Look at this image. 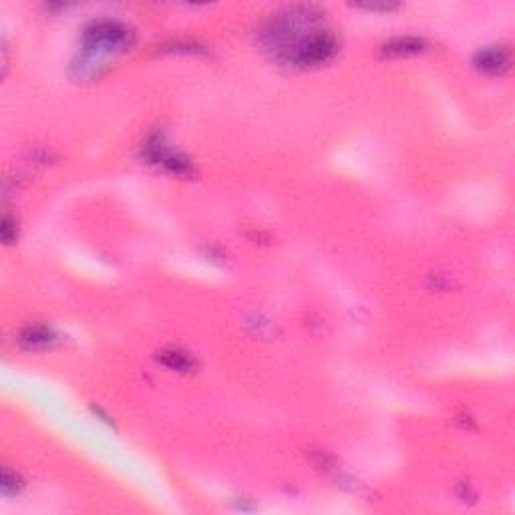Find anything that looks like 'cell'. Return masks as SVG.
<instances>
[{"label":"cell","instance_id":"obj_1","mask_svg":"<svg viewBox=\"0 0 515 515\" xmlns=\"http://www.w3.org/2000/svg\"><path fill=\"white\" fill-rule=\"evenodd\" d=\"M129 41H131V31L117 20L93 22L85 31V45L89 51H97V53L119 51L129 45Z\"/></svg>","mask_w":515,"mask_h":515},{"label":"cell","instance_id":"obj_2","mask_svg":"<svg viewBox=\"0 0 515 515\" xmlns=\"http://www.w3.org/2000/svg\"><path fill=\"white\" fill-rule=\"evenodd\" d=\"M509 51L503 48V46H495V48H487L481 51L479 57H477V67L485 71V73H493V75H500L503 71L509 69Z\"/></svg>","mask_w":515,"mask_h":515},{"label":"cell","instance_id":"obj_3","mask_svg":"<svg viewBox=\"0 0 515 515\" xmlns=\"http://www.w3.org/2000/svg\"><path fill=\"white\" fill-rule=\"evenodd\" d=\"M424 43L421 39H415V36H405V39H393L391 43L382 46V53L384 55H391V57H401V55H415V53H421L423 51Z\"/></svg>","mask_w":515,"mask_h":515},{"label":"cell","instance_id":"obj_4","mask_svg":"<svg viewBox=\"0 0 515 515\" xmlns=\"http://www.w3.org/2000/svg\"><path fill=\"white\" fill-rule=\"evenodd\" d=\"M27 347L31 349H36V347H48L55 338H53V333L45 328V326H29L25 333H22V338H20Z\"/></svg>","mask_w":515,"mask_h":515},{"label":"cell","instance_id":"obj_5","mask_svg":"<svg viewBox=\"0 0 515 515\" xmlns=\"http://www.w3.org/2000/svg\"><path fill=\"white\" fill-rule=\"evenodd\" d=\"M159 361L166 364V366H169V368H173V370H189L194 366V361L187 354L180 352V350H166V352H161Z\"/></svg>","mask_w":515,"mask_h":515}]
</instances>
